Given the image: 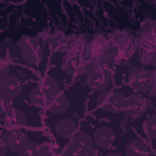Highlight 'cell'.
Here are the masks:
<instances>
[{"instance_id": "cell-1", "label": "cell", "mask_w": 156, "mask_h": 156, "mask_svg": "<svg viewBox=\"0 0 156 156\" xmlns=\"http://www.w3.org/2000/svg\"><path fill=\"white\" fill-rule=\"evenodd\" d=\"M107 41H108L110 49H117V50L124 52L128 57H130L138 49L136 37L128 32H124V30L115 32L107 39Z\"/></svg>"}, {"instance_id": "cell-2", "label": "cell", "mask_w": 156, "mask_h": 156, "mask_svg": "<svg viewBox=\"0 0 156 156\" xmlns=\"http://www.w3.org/2000/svg\"><path fill=\"white\" fill-rule=\"evenodd\" d=\"M124 100H126V95L123 93L108 91V90L101 91L96 98V102H98L99 107L104 111H108L112 113H117V112L122 111Z\"/></svg>"}, {"instance_id": "cell-3", "label": "cell", "mask_w": 156, "mask_h": 156, "mask_svg": "<svg viewBox=\"0 0 156 156\" xmlns=\"http://www.w3.org/2000/svg\"><path fill=\"white\" fill-rule=\"evenodd\" d=\"M147 107H149V102L145 98L139 95H129L128 98H126L123 102L122 111L127 117L134 119L145 115L147 111Z\"/></svg>"}, {"instance_id": "cell-4", "label": "cell", "mask_w": 156, "mask_h": 156, "mask_svg": "<svg viewBox=\"0 0 156 156\" xmlns=\"http://www.w3.org/2000/svg\"><path fill=\"white\" fill-rule=\"evenodd\" d=\"M155 78V72L145 68H134L129 72L128 82L130 88L136 91H146L147 87Z\"/></svg>"}, {"instance_id": "cell-5", "label": "cell", "mask_w": 156, "mask_h": 156, "mask_svg": "<svg viewBox=\"0 0 156 156\" xmlns=\"http://www.w3.org/2000/svg\"><path fill=\"white\" fill-rule=\"evenodd\" d=\"M110 50L107 38L104 34H95L90 43L88 44V50H87V57L98 61L99 58H102L104 56L107 55Z\"/></svg>"}, {"instance_id": "cell-6", "label": "cell", "mask_w": 156, "mask_h": 156, "mask_svg": "<svg viewBox=\"0 0 156 156\" xmlns=\"http://www.w3.org/2000/svg\"><path fill=\"white\" fill-rule=\"evenodd\" d=\"M111 72H105V71H100V69H93L87 78V84L90 89L95 90V91H104L106 90V88L110 84V79H111Z\"/></svg>"}, {"instance_id": "cell-7", "label": "cell", "mask_w": 156, "mask_h": 156, "mask_svg": "<svg viewBox=\"0 0 156 156\" xmlns=\"http://www.w3.org/2000/svg\"><path fill=\"white\" fill-rule=\"evenodd\" d=\"M5 141H6L7 149L11 152L20 154L24 149V146L28 144L29 139L24 132H22L21 129H16V130H9L6 133Z\"/></svg>"}, {"instance_id": "cell-8", "label": "cell", "mask_w": 156, "mask_h": 156, "mask_svg": "<svg viewBox=\"0 0 156 156\" xmlns=\"http://www.w3.org/2000/svg\"><path fill=\"white\" fill-rule=\"evenodd\" d=\"M22 91V84L18 77L9 74L4 80L0 82V93H2L9 99L13 100L20 96Z\"/></svg>"}, {"instance_id": "cell-9", "label": "cell", "mask_w": 156, "mask_h": 156, "mask_svg": "<svg viewBox=\"0 0 156 156\" xmlns=\"http://www.w3.org/2000/svg\"><path fill=\"white\" fill-rule=\"evenodd\" d=\"M27 123V117L23 111L18 108H11L5 115V126L9 128V130H16L24 127Z\"/></svg>"}, {"instance_id": "cell-10", "label": "cell", "mask_w": 156, "mask_h": 156, "mask_svg": "<svg viewBox=\"0 0 156 156\" xmlns=\"http://www.w3.org/2000/svg\"><path fill=\"white\" fill-rule=\"evenodd\" d=\"M69 107V101L68 98L65 94H57L54 98H50L46 102V108L49 112L55 113V115H61L65 113Z\"/></svg>"}, {"instance_id": "cell-11", "label": "cell", "mask_w": 156, "mask_h": 156, "mask_svg": "<svg viewBox=\"0 0 156 156\" xmlns=\"http://www.w3.org/2000/svg\"><path fill=\"white\" fill-rule=\"evenodd\" d=\"M88 40L84 37H76L73 39H71L67 52L72 56H76L80 60L87 57V50H88Z\"/></svg>"}, {"instance_id": "cell-12", "label": "cell", "mask_w": 156, "mask_h": 156, "mask_svg": "<svg viewBox=\"0 0 156 156\" xmlns=\"http://www.w3.org/2000/svg\"><path fill=\"white\" fill-rule=\"evenodd\" d=\"M71 39L62 32H55L49 35L48 43L50 48L56 52H67Z\"/></svg>"}, {"instance_id": "cell-13", "label": "cell", "mask_w": 156, "mask_h": 156, "mask_svg": "<svg viewBox=\"0 0 156 156\" xmlns=\"http://www.w3.org/2000/svg\"><path fill=\"white\" fill-rule=\"evenodd\" d=\"M113 132L108 127H100L94 132L93 135V144H95L99 147H108L110 144L113 140Z\"/></svg>"}, {"instance_id": "cell-14", "label": "cell", "mask_w": 156, "mask_h": 156, "mask_svg": "<svg viewBox=\"0 0 156 156\" xmlns=\"http://www.w3.org/2000/svg\"><path fill=\"white\" fill-rule=\"evenodd\" d=\"M62 69L69 76H80L82 74V60L66 54L62 58Z\"/></svg>"}, {"instance_id": "cell-15", "label": "cell", "mask_w": 156, "mask_h": 156, "mask_svg": "<svg viewBox=\"0 0 156 156\" xmlns=\"http://www.w3.org/2000/svg\"><path fill=\"white\" fill-rule=\"evenodd\" d=\"M77 129V124L74 121L69 119V118H63L61 121H58L55 126V132L56 134H58L61 138H71L74 132Z\"/></svg>"}, {"instance_id": "cell-16", "label": "cell", "mask_w": 156, "mask_h": 156, "mask_svg": "<svg viewBox=\"0 0 156 156\" xmlns=\"http://www.w3.org/2000/svg\"><path fill=\"white\" fill-rule=\"evenodd\" d=\"M149 146L143 140L135 139L130 140L126 146V155L127 156H147Z\"/></svg>"}, {"instance_id": "cell-17", "label": "cell", "mask_w": 156, "mask_h": 156, "mask_svg": "<svg viewBox=\"0 0 156 156\" xmlns=\"http://www.w3.org/2000/svg\"><path fill=\"white\" fill-rule=\"evenodd\" d=\"M40 88H41V90L44 91V94L46 95L48 99L54 98L57 94H60V85H58L57 80L55 78L50 77V76H48L43 79V82L40 84Z\"/></svg>"}, {"instance_id": "cell-18", "label": "cell", "mask_w": 156, "mask_h": 156, "mask_svg": "<svg viewBox=\"0 0 156 156\" xmlns=\"http://www.w3.org/2000/svg\"><path fill=\"white\" fill-rule=\"evenodd\" d=\"M156 45V35L155 30H145L141 32L138 38V46L143 50H154Z\"/></svg>"}, {"instance_id": "cell-19", "label": "cell", "mask_w": 156, "mask_h": 156, "mask_svg": "<svg viewBox=\"0 0 156 156\" xmlns=\"http://www.w3.org/2000/svg\"><path fill=\"white\" fill-rule=\"evenodd\" d=\"M22 58L28 65H38L44 58V50L39 45L34 49H30V50L22 52Z\"/></svg>"}, {"instance_id": "cell-20", "label": "cell", "mask_w": 156, "mask_h": 156, "mask_svg": "<svg viewBox=\"0 0 156 156\" xmlns=\"http://www.w3.org/2000/svg\"><path fill=\"white\" fill-rule=\"evenodd\" d=\"M29 99H30V102L35 106H46V102H48V98L46 95L44 94V91L41 90L40 85H35L30 93H29Z\"/></svg>"}, {"instance_id": "cell-21", "label": "cell", "mask_w": 156, "mask_h": 156, "mask_svg": "<svg viewBox=\"0 0 156 156\" xmlns=\"http://www.w3.org/2000/svg\"><path fill=\"white\" fill-rule=\"evenodd\" d=\"M17 48L24 52L27 50H30V49H34L37 46H39V40L38 38L35 37H32V35H22L18 40H17Z\"/></svg>"}, {"instance_id": "cell-22", "label": "cell", "mask_w": 156, "mask_h": 156, "mask_svg": "<svg viewBox=\"0 0 156 156\" xmlns=\"http://www.w3.org/2000/svg\"><path fill=\"white\" fill-rule=\"evenodd\" d=\"M71 143L74 146H77L80 151H85V150L93 147V139L88 134H84V133H80V134L74 135Z\"/></svg>"}, {"instance_id": "cell-23", "label": "cell", "mask_w": 156, "mask_h": 156, "mask_svg": "<svg viewBox=\"0 0 156 156\" xmlns=\"http://www.w3.org/2000/svg\"><path fill=\"white\" fill-rule=\"evenodd\" d=\"M107 57L112 65H117V66H123V65L128 63V61H129V57L124 52H122L117 49H110L107 52Z\"/></svg>"}, {"instance_id": "cell-24", "label": "cell", "mask_w": 156, "mask_h": 156, "mask_svg": "<svg viewBox=\"0 0 156 156\" xmlns=\"http://www.w3.org/2000/svg\"><path fill=\"white\" fill-rule=\"evenodd\" d=\"M140 62L145 66L154 67L156 65V51H155V49L154 50H141Z\"/></svg>"}, {"instance_id": "cell-25", "label": "cell", "mask_w": 156, "mask_h": 156, "mask_svg": "<svg viewBox=\"0 0 156 156\" xmlns=\"http://www.w3.org/2000/svg\"><path fill=\"white\" fill-rule=\"evenodd\" d=\"M143 129L144 132L150 136V138H156V123H155V116L149 117L144 123H143Z\"/></svg>"}, {"instance_id": "cell-26", "label": "cell", "mask_w": 156, "mask_h": 156, "mask_svg": "<svg viewBox=\"0 0 156 156\" xmlns=\"http://www.w3.org/2000/svg\"><path fill=\"white\" fill-rule=\"evenodd\" d=\"M39 150V145L35 141H28L24 149L18 154L20 156H37Z\"/></svg>"}, {"instance_id": "cell-27", "label": "cell", "mask_w": 156, "mask_h": 156, "mask_svg": "<svg viewBox=\"0 0 156 156\" xmlns=\"http://www.w3.org/2000/svg\"><path fill=\"white\" fill-rule=\"evenodd\" d=\"M12 108V100L0 93V115H6Z\"/></svg>"}, {"instance_id": "cell-28", "label": "cell", "mask_w": 156, "mask_h": 156, "mask_svg": "<svg viewBox=\"0 0 156 156\" xmlns=\"http://www.w3.org/2000/svg\"><path fill=\"white\" fill-rule=\"evenodd\" d=\"M82 154H83V151H80L77 146H74L72 143H69L68 145L65 146L62 156H82Z\"/></svg>"}, {"instance_id": "cell-29", "label": "cell", "mask_w": 156, "mask_h": 156, "mask_svg": "<svg viewBox=\"0 0 156 156\" xmlns=\"http://www.w3.org/2000/svg\"><path fill=\"white\" fill-rule=\"evenodd\" d=\"M37 156H55V150H54L52 145L45 143V144H41L39 146Z\"/></svg>"}, {"instance_id": "cell-30", "label": "cell", "mask_w": 156, "mask_h": 156, "mask_svg": "<svg viewBox=\"0 0 156 156\" xmlns=\"http://www.w3.org/2000/svg\"><path fill=\"white\" fill-rule=\"evenodd\" d=\"M9 72H10L9 63H7L5 60H1V58H0V82L4 80V79L9 76Z\"/></svg>"}, {"instance_id": "cell-31", "label": "cell", "mask_w": 156, "mask_h": 156, "mask_svg": "<svg viewBox=\"0 0 156 156\" xmlns=\"http://www.w3.org/2000/svg\"><path fill=\"white\" fill-rule=\"evenodd\" d=\"M155 28H156V23L151 18H149V20H146V21H144L141 23V32H145V30H155Z\"/></svg>"}, {"instance_id": "cell-32", "label": "cell", "mask_w": 156, "mask_h": 156, "mask_svg": "<svg viewBox=\"0 0 156 156\" xmlns=\"http://www.w3.org/2000/svg\"><path fill=\"white\" fill-rule=\"evenodd\" d=\"M146 91H147L151 96H155V95H156V83H155V78L152 79V82H151V83H150V85L147 87Z\"/></svg>"}, {"instance_id": "cell-33", "label": "cell", "mask_w": 156, "mask_h": 156, "mask_svg": "<svg viewBox=\"0 0 156 156\" xmlns=\"http://www.w3.org/2000/svg\"><path fill=\"white\" fill-rule=\"evenodd\" d=\"M7 145H6V141L0 139V156H6L7 154Z\"/></svg>"}, {"instance_id": "cell-34", "label": "cell", "mask_w": 156, "mask_h": 156, "mask_svg": "<svg viewBox=\"0 0 156 156\" xmlns=\"http://www.w3.org/2000/svg\"><path fill=\"white\" fill-rule=\"evenodd\" d=\"M82 156H98V155H96V151L94 150V147H90V149L83 151Z\"/></svg>"}, {"instance_id": "cell-35", "label": "cell", "mask_w": 156, "mask_h": 156, "mask_svg": "<svg viewBox=\"0 0 156 156\" xmlns=\"http://www.w3.org/2000/svg\"><path fill=\"white\" fill-rule=\"evenodd\" d=\"M106 156H122V155L118 154V152H111V154H108V155H106Z\"/></svg>"}]
</instances>
